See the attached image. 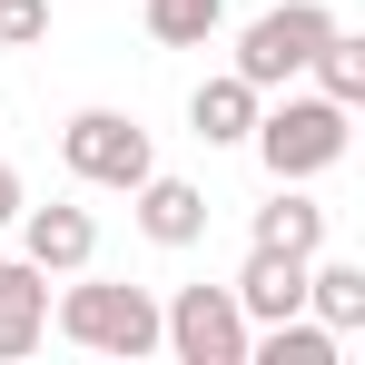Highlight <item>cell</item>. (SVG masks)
<instances>
[{"instance_id": "5bb4252c", "label": "cell", "mask_w": 365, "mask_h": 365, "mask_svg": "<svg viewBox=\"0 0 365 365\" xmlns=\"http://www.w3.org/2000/svg\"><path fill=\"white\" fill-rule=\"evenodd\" d=\"M138 20H148L158 50H207V40L227 30V0H148Z\"/></svg>"}, {"instance_id": "ba28073f", "label": "cell", "mask_w": 365, "mask_h": 365, "mask_svg": "<svg viewBox=\"0 0 365 365\" xmlns=\"http://www.w3.org/2000/svg\"><path fill=\"white\" fill-rule=\"evenodd\" d=\"M227 297H237V316H247V326L306 316V257H287V247H247V267L227 277Z\"/></svg>"}, {"instance_id": "52a82bcc", "label": "cell", "mask_w": 365, "mask_h": 365, "mask_svg": "<svg viewBox=\"0 0 365 365\" xmlns=\"http://www.w3.org/2000/svg\"><path fill=\"white\" fill-rule=\"evenodd\" d=\"M128 217H138V237H148V247H197V237H207V187L148 168V178L128 187Z\"/></svg>"}, {"instance_id": "6da1fadb", "label": "cell", "mask_w": 365, "mask_h": 365, "mask_svg": "<svg viewBox=\"0 0 365 365\" xmlns=\"http://www.w3.org/2000/svg\"><path fill=\"white\" fill-rule=\"evenodd\" d=\"M346 138H356V109L326 99V89H297V79H287V99L267 89L257 99V128H247V148H257L267 178H326L346 158Z\"/></svg>"}, {"instance_id": "30bf717a", "label": "cell", "mask_w": 365, "mask_h": 365, "mask_svg": "<svg viewBox=\"0 0 365 365\" xmlns=\"http://www.w3.org/2000/svg\"><path fill=\"white\" fill-rule=\"evenodd\" d=\"M257 99H267V89H247L237 69L197 79V89H187V138H197V148H247V128H257Z\"/></svg>"}, {"instance_id": "7a4b0ae2", "label": "cell", "mask_w": 365, "mask_h": 365, "mask_svg": "<svg viewBox=\"0 0 365 365\" xmlns=\"http://www.w3.org/2000/svg\"><path fill=\"white\" fill-rule=\"evenodd\" d=\"M60 306H50V326H60L69 346H89V356H158V297L148 287H119V277H50Z\"/></svg>"}, {"instance_id": "277c9868", "label": "cell", "mask_w": 365, "mask_h": 365, "mask_svg": "<svg viewBox=\"0 0 365 365\" xmlns=\"http://www.w3.org/2000/svg\"><path fill=\"white\" fill-rule=\"evenodd\" d=\"M60 158L79 187H109V197H128V187L158 168V148H148V128L128 119V109H69L60 128Z\"/></svg>"}, {"instance_id": "8992f818", "label": "cell", "mask_w": 365, "mask_h": 365, "mask_svg": "<svg viewBox=\"0 0 365 365\" xmlns=\"http://www.w3.org/2000/svg\"><path fill=\"white\" fill-rule=\"evenodd\" d=\"M10 227H20V257H30L40 277H79V267L99 257V217H89V207H69V197H50V207H20Z\"/></svg>"}, {"instance_id": "9a60e30c", "label": "cell", "mask_w": 365, "mask_h": 365, "mask_svg": "<svg viewBox=\"0 0 365 365\" xmlns=\"http://www.w3.org/2000/svg\"><path fill=\"white\" fill-rule=\"evenodd\" d=\"M306 79L326 89V99H346V109H365V40L336 20L326 40H316V60H306Z\"/></svg>"}, {"instance_id": "e0dca14e", "label": "cell", "mask_w": 365, "mask_h": 365, "mask_svg": "<svg viewBox=\"0 0 365 365\" xmlns=\"http://www.w3.org/2000/svg\"><path fill=\"white\" fill-rule=\"evenodd\" d=\"M20 207H30V197H20V168H10V158H0V227H10V217H20Z\"/></svg>"}, {"instance_id": "8fae6325", "label": "cell", "mask_w": 365, "mask_h": 365, "mask_svg": "<svg viewBox=\"0 0 365 365\" xmlns=\"http://www.w3.org/2000/svg\"><path fill=\"white\" fill-rule=\"evenodd\" d=\"M247 247H287V257H316L326 247V207L306 197V178H277V197L247 217Z\"/></svg>"}, {"instance_id": "9c48e42d", "label": "cell", "mask_w": 365, "mask_h": 365, "mask_svg": "<svg viewBox=\"0 0 365 365\" xmlns=\"http://www.w3.org/2000/svg\"><path fill=\"white\" fill-rule=\"evenodd\" d=\"M50 346V277L30 257H0V365Z\"/></svg>"}, {"instance_id": "7c38bea8", "label": "cell", "mask_w": 365, "mask_h": 365, "mask_svg": "<svg viewBox=\"0 0 365 365\" xmlns=\"http://www.w3.org/2000/svg\"><path fill=\"white\" fill-rule=\"evenodd\" d=\"M306 316L336 326V336H356V326H365V267H356V257H326V247L306 257Z\"/></svg>"}, {"instance_id": "3957f363", "label": "cell", "mask_w": 365, "mask_h": 365, "mask_svg": "<svg viewBox=\"0 0 365 365\" xmlns=\"http://www.w3.org/2000/svg\"><path fill=\"white\" fill-rule=\"evenodd\" d=\"M336 30V10L326 0H277V10H257L237 30V79L247 89H287V79H306V60H316V40Z\"/></svg>"}, {"instance_id": "2e32d148", "label": "cell", "mask_w": 365, "mask_h": 365, "mask_svg": "<svg viewBox=\"0 0 365 365\" xmlns=\"http://www.w3.org/2000/svg\"><path fill=\"white\" fill-rule=\"evenodd\" d=\"M50 40V0H0V50H40Z\"/></svg>"}, {"instance_id": "4fadbf2b", "label": "cell", "mask_w": 365, "mask_h": 365, "mask_svg": "<svg viewBox=\"0 0 365 365\" xmlns=\"http://www.w3.org/2000/svg\"><path fill=\"white\" fill-rule=\"evenodd\" d=\"M346 336L316 326V316H277V326H247V365H336Z\"/></svg>"}, {"instance_id": "5b68a950", "label": "cell", "mask_w": 365, "mask_h": 365, "mask_svg": "<svg viewBox=\"0 0 365 365\" xmlns=\"http://www.w3.org/2000/svg\"><path fill=\"white\" fill-rule=\"evenodd\" d=\"M158 346L178 365H247V316L227 287H178L158 306Z\"/></svg>"}]
</instances>
